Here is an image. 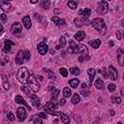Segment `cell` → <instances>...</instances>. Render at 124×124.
Here are the masks:
<instances>
[{"label":"cell","mask_w":124,"mask_h":124,"mask_svg":"<svg viewBox=\"0 0 124 124\" xmlns=\"http://www.w3.org/2000/svg\"><path fill=\"white\" fill-rule=\"evenodd\" d=\"M91 25H92L97 31H99L102 35H105V34H106L107 27H106V24H105L103 19H100V18L94 19L93 20H91Z\"/></svg>","instance_id":"cell-1"},{"label":"cell","mask_w":124,"mask_h":124,"mask_svg":"<svg viewBox=\"0 0 124 124\" xmlns=\"http://www.w3.org/2000/svg\"><path fill=\"white\" fill-rule=\"evenodd\" d=\"M29 76H30V73L27 70V68H25V67L20 68L18 73H17V78L22 85H24V84H26V82H27Z\"/></svg>","instance_id":"cell-2"},{"label":"cell","mask_w":124,"mask_h":124,"mask_svg":"<svg viewBox=\"0 0 124 124\" xmlns=\"http://www.w3.org/2000/svg\"><path fill=\"white\" fill-rule=\"evenodd\" d=\"M27 84H28V86L33 90V92H38L39 91L40 84H39L37 78L33 74H30V76L28 78V80H27Z\"/></svg>","instance_id":"cell-3"},{"label":"cell","mask_w":124,"mask_h":124,"mask_svg":"<svg viewBox=\"0 0 124 124\" xmlns=\"http://www.w3.org/2000/svg\"><path fill=\"white\" fill-rule=\"evenodd\" d=\"M108 10H109V5H108V2L107 1H104V0H103V1H100L98 3L97 11H98L99 14L105 15V14H107Z\"/></svg>","instance_id":"cell-4"},{"label":"cell","mask_w":124,"mask_h":124,"mask_svg":"<svg viewBox=\"0 0 124 124\" xmlns=\"http://www.w3.org/2000/svg\"><path fill=\"white\" fill-rule=\"evenodd\" d=\"M74 53H78V54H87L88 53V49L86 48L85 45H78L76 49L74 50Z\"/></svg>","instance_id":"cell-5"},{"label":"cell","mask_w":124,"mask_h":124,"mask_svg":"<svg viewBox=\"0 0 124 124\" xmlns=\"http://www.w3.org/2000/svg\"><path fill=\"white\" fill-rule=\"evenodd\" d=\"M37 49H38V52H39V53L41 55H45L48 52V51H49V47H48V45L45 42H42V43L38 44Z\"/></svg>","instance_id":"cell-6"},{"label":"cell","mask_w":124,"mask_h":124,"mask_svg":"<svg viewBox=\"0 0 124 124\" xmlns=\"http://www.w3.org/2000/svg\"><path fill=\"white\" fill-rule=\"evenodd\" d=\"M17 115L20 121H23L26 118V111L23 107H20L17 110Z\"/></svg>","instance_id":"cell-7"},{"label":"cell","mask_w":124,"mask_h":124,"mask_svg":"<svg viewBox=\"0 0 124 124\" xmlns=\"http://www.w3.org/2000/svg\"><path fill=\"white\" fill-rule=\"evenodd\" d=\"M21 30H22V27H21V24L20 22H14L13 23V25L11 27V31H12V33L14 35L20 34L21 32Z\"/></svg>","instance_id":"cell-8"},{"label":"cell","mask_w":124,"mask_h":124,"mask_svg":"<svg viewBox=\"0 0 124 124\" xmlns=\"http://www.w3.org/2000/svg\"><path fill=\"white\" fill-rule=\"evenodd\" d=\"M89 23V20H87V18H82V19H75V24L78 27H81L87 25Z\"/></svg>","instance_id":"cell-9"},{"label":"cell","mask_w":124,"mask_h":124,"mask_svg":"<svg viewBox=\"0 0 124 124\" xmlns=\"http://www.w3.org/2000/svg\"><path fill=\"white\" fill-rule=\"evenodd\" d=\"M117 62L120 66H124V50H117Z\"/></svg>","instance_id":"cell-10"},{"label":"cell","mask_w":124,"mask_h":124,"mask_svg":"<svg viewBox=\"0 0 124 124\" xmlns=\"http://www.w3.org/2000/svg\"><path fill=\"white\" fill-rule=\"evenodd\" d=\"M24 59H25V57H24V52L20 51L18 52L17 56H16V59H15L16 60V63L17 64H22L23 61H24Z\"/></svg>","instance_id":"cell-11"},{"label":"cell","mask_w":124,"mask_h":124,"mask_svg":"<svg viewBox=\"0 0 124 124\" xmlns=\"http://www.w3.org/2000/svg\"><path fill=\"white\" fill-rule=\"evenodd\" d=\"M109 73H110V77H111V79H113V80L117 79L118 74H117L116 69H115L113 66H111H111L109 67Z\"/></svg>","instance_id":"cell-12"},{"label":"cell","mask_w":124,"mask_h":124,"mask_svg":"<svg viewBox=\"0 0 124 124\" xmlns=\"http://www.w3.org/2000/svg\"><path fill=\"white\" fill-rule=\"evenodd\" d=\"M15 101H16V103H18V104H21V105L25 106L29 111H31V110H32V109L29 107V105L24 101V99H23L20 95H17V96H16V98H15Z\"/></svg>","instance_id":"cell-13"},{"label":"cell","mask_w":124,"mask_h":124,"mask_svg":"<svg viewBox=\"0 0 124 124\" xmlns=\"http://www.w3.org/2000/svg\"><path fill=\"white\" fill-rule=\"evenodd\" d=\"M91 14V10L89 8H85V9H82V10H79L78 11V15L79 16H82V18H87L90 16Z\"/></svg>","instance_id":"cell-14"},{"label":"cell","mask_w":124,"mask_h":124,"mask_svg":"<svg viewBox=\"0 0 124 124\" xmlns=\"http://www.w3.org/2000/svg\"><path fill=\"white\" fill-rule=\"evenodd\" d=\"M50 90H51V93H52V101L56 102L57 96L59 94V90L55 87H50Z\"/></svg>","instance_id":"cell-15"},{"label":"cell","mask_w":124,"mask_h":124,"mask_svg":"<svg viewBox=\"0 0 124 124\" xmlns=\"http://www.w3.org/2000/svg\"><path fill=\"white\" fill-rule=\"evenodd\" d=\"M12 46H15L14 42H12L11 40H5V42H4V51L6 52H9L11 51V47Z\"/></svg>","instance_id":"cell-16"},{"label":"cell","mask_w":124,"mask_h":124,"mask_svg":"<svg viewBox=\"0 0 124 124\" xmlns=\"http://www.w3.org/2000/svg\"><path fill=\"white\" fill-rule=\"evenodd\" d=\"M22 23H23V26L26 29H29L31 27V20H30V17L29 16H25L24 18H22Z\"/></svg>","instance_id":"cell-17"},{"label":"cell","mask_w":124,"mask_h":124,"mask_svg":"<svg viewBox=\"0 0 124 124\" xmlns=\"http://www.w3.org/2000/svg\"><path fill=\"white\" fill-rule=\"evenodd\" d=\"M52 20L55 23V25H57V26H62V25H64L65 24V20H61V19H59L58 17H56V16H54V17H52Z\"/></svg>","instance_id":"cell-18"},{"label":"cell","mask_w":124,"mask_h":124,"mask_svg":"<svg viewBox=\"0 0 124 124\" xmlns=\"http://www.w3.org/2000/svg\"><path fill=\"white\" fill-rule=\"evenodd\" d=\"M85 38V32H84V31H78V33H76L74 35V39H76L78 41H82Z\"/></svg>","instance_id":"cell-19"},{"label":"cell","mask_w":124,"mask_h":124,"mask_svg":"<svg viewBox=\"0 0 124 124\" xmlns=\"http://www.w3.org/2000/svg\"><path fill=\"white\" fill-rule=\"evenodd\" d=\"M29 98L31 99V103H32L35 107H40V100H39L38 96H36L35 94H32Z\"/></svg>","instance_id":"cell-20"},{"label":"cell","mask_w":124,"mask_h":124,"mask_svg":"<svg viewBox=\"0 0 124 124\" xmlns=\"http://www.w3.org/2000/svg\"><path fill=\"white\" fill-rule=\"evenodd\" d=\"M89 45L93 48V49H98L101 45V40L100 39H96L93 41H89Z\"/></svg>","instance_id":"cell-21"},{"label":"cell","mask_w":124,"mask_h":124,"mask_svg":"<svg viewBox=\"0 0 124 124\" xmlns=\"http://www.w3.org/2000/svg\"><path fill=\"white\" fill-rule=\"evenodd\" d=\"M87 74L89 75V78H90V85H92V82H93V78H94V77H95V75H96V71H95V69L94 68H89L88 70H87Z\"/></svg>","instance_id":"cell-22"},{"label":"cell","mask_w":124,"mask_h":124,"mask_svg":"<svg viewBox=\"0 0 124 124\" xmlns=\"http://www.w3.org/2000/svg\"><path fill=\"white\" fill-rule=\"evenodd\" d=\"M20 89H21V90H22V91H23V92H24L28 97H30V96L32 95V91H33V90H32L30 87L28 88L26 85H21V86H20Z\"/></svg>","instance_id":"cell-23"},{"label":"cell","mask_w":124,"mask_h":124,"mask_svg":"<svg viewBox=\"0 0 124 124\" xmlns=\"http://www.w3.org/2000/svg\"><path fill=\"white\" fill-rule=\"evenodd\" d=\"M95 87L97 88V89H99V90H102V89H104V82H103V80L101 79V78H98V79H96V81H95Z\"/></svg>","instance_id":"cell-24"},{"label":"cell","mask_w":124,"mask_h":124,"mask_svg":"<svg viewBox=\"0 0 124 124\" xmlns=\"http://www.w3.org/2000/svg\"><path fill=\"white\" fill-rule=\"evenodd\" d=\"M69 85H70L73 88H77V87L78 86V85H79V80H78V78H72V79L69 80Z\"/></svg>","instance_id":"cell-25"},{"label":"cell","mask_w":124,"mask_h":124,"mask_svg":"<svg viewBox=\"0 0 124 124\" xmlns=\"http://www.w3.org/2000/svg\"><path fill=\"white\" fill-rule=\"evenodd\" d=\"M2 81H3V87H4V89H5V90H9V88H10V84H9L7 78H6L4 75H2Z\"/></svg>","instance_id":"cell-26"},{"label":"cell","mask_w":124,"mask_h":124,"mask_svg":"<svg viewBox=\"0 0 124 124\" xmlns=\"http://www.w3.org/2000/svg\"><path fill=\"white\" fill-rule=\"evenodd\" d=\"M41 6H42V8L45 9V10L49 9L50 6H51L50 0H42V1H41Z\"/></svg>","instance_id":"cell-27"},{"label":"cell","mask_w":124,"mask_h":124,"mask_svg":"<svg viewBox=\"0 0 124 124\" xmlns=\"http://www.w3.org/2000/svg\"><path fill=\"white\" fill-rule=\"evenodd\" d=\"M68 6L72 10H76L77 6H78V1H77V0H70V1L68 2Z\"/></svg>","instance_id":"cell-28"},{"label":"cell","mask_w":124,"mask_h":124,"mask_svg":"<svg viewBox=\"0 0 124 124\" xmlns=\"http://www.w3.org/2000/svg\"><path fill=\"white\" fill-rule=\"evenodd\" d=\"M77 46H78V45H76V43L74 42V41L71 40V41H70V48L68 49V52H69L70 53H74V50L76 49Z\"/></svg>","instance_id":"cell-29"},{"label":"cell","mask_w":124,"mask_h":124,"mask_svg":"<svg viewBox=\"0 0 124 124\" xmlns=\"http://www.w3.org/2000/svg\"><path fill=\"white\" fill-rule=\"evenodd\" d=\"M44 72L48 75V78H50L51 79L55 78V75H54V73H53V72H52L51 70H49V69H44Z\"/></svg>","instance_id":"cell-30"},{"label":"cell","mask_w":124,"mask_h":124,"mask_svg":"<svg viewBox=\"0 0 124 124\" xmlns=\"http://www.w3.org/2000/svg\"><path fill=\"white\" fill-rule=\"evenodd\" d=\"M60 118H61V120H62V122L63 123H65V124H67V123H69L70 122V118H69V116H67L66 114H64V113H60Z\"/></svg>","instance_id":"cell-31"},{"label":"cell","mask_w":124,"mask_h":124,"mask_svg":"<svg viewBox=\"0 0 124 124\" xmlns=\"http://www.w3.org/2000/svg\"><path fill=\"white\" fill-rule=\"evenodd\" d=\"M63 95H64L65 98H69V97L72 95V91L70 90V88L65 87V88L63 89Z\"/></svg>","instance_id":"cell-32"},{"label":"cell","mask_w":124,"mask_h":124,"mask_svg":"<svg viewBox=\"0 0 124 124\" xmlns=\"http://www.w3.org/2000/svg\"><path fill=\"white\" fill-rule=\"evenodd\" d=\"M70 73H71V74H73V75L78 76V75H79V74H80V70H79L78 68H77V67H73V68H71V69H70Z\"/></svg>","instance_id":"cell-33"},{"label":"cell","mask_w":124,"mask_h":124,"mask_svg":"<svg viewBox=\"0 0 124 124\" xmlns=\"http://www.w3.org/2000/svg\"><path fill=\"white\" fill-rule=\"evenodd\" d=\"M79 101H80L79 96H78V94H74V96H73V98H72V103H73L74 105H76V104L79 103Z\"/></svg>","instance_id":"cell-34"},{"label":"cell","mask_w":124,"mask_h":124,"mask_svg":"<svg viewBox=\"0 0 124 124\" xmlns=\"http://www.w3.org/2000/svg\"><path fill=\"white\" fill-rule=\"evenodd\" d=\"M9 8H11L10 3H3V2H1V9L3 11H7Z\"/></svg>","instance_id":"cell-35"},{"label":"cell","mask_w":124,"mask_h":124,"mask_svg":"<svg viewBox=\"0 0 124 124\" xmlns=\"http://www.w3.org/2000/svg\"><path fill=\"white\" fill-rule=\"evenodd\" d=\"M89 59V56H87V54H81V56L78 57V61L79 62H84L85 60H88Z\"/></svg>","instance_id":"cell-36"},{"label":"cell","mask_w":124,"mask_h":124,"mask_svg":"<svg viewBox=\"0 0 124 124\" xmlns=\"http://www.w3.org/2000/svg\"><path fill=\"white\" fill-rule=\"evenodd\" d=\"M59 73H60V75L63 76V77H67V76H68V70L65 69V68H60V69H59Z\"/></svg>","instance_id":"cell-37"},{"label":"cell","mask_w":124,"mask_h":124,"mask_svg":"<svg viewBox=\"0 0 124 124\" xmlns=\"http://www.w3.org/2000/svg\"><path fill=\"white\" fill-rule=\"evenodd\" d=\"M59 45L63 48V47H65V45H66V39L64 38V37H60L59 38Z\"/></svg>","instance_id":"cell-38"},{"label":"cell","mask_w":124,"mask_h":124,"mask_svg":"<svg viewBox=\"0 0 124 124\" xmlns=\"http://www.w3.org/2000/svg\"><path fill=\"white\" fill-rule=\"evenodd\" d=\"M111 101L114 104H120L121 103V98L120 97H112L111 98Z\"/></svg>","instance_id":"cell-39"},{"label":"cell","mask_w":124,"mask_h":124,"mask_svg":"<svg viewBox=\"0 0 124 124\" xmlns=\"http://www.w3.org/2000/svg\"><path fill=\"white\" fill-rule=\"evenodd\" d=\"M0 18H1V22H2V24L6 22V20H7V16H6L5 14H1V15H0Z\"/></svg>","instance_id":"cell-40"},{"label":"cell","mask_w":124,"mask_h":124,"mask_svg":"<svg viewBox=\"0 0 124 124\" xmlns=\"http://www.w3.org/2000/svg\"><path fill=\"white\" fill-rule=\"evenodd\" d=\"M101 73L103 74V76H104V78H109V76H110V73L108 74V73H107V70H106L105 68H104L103 70H101Z\"/></svg>","instance_id":"cell-41"},{"label":"cell","mask_w":124,"mask_h":124,"mask_svg":"<svg viewBox=\"0 0 124 124\" xmlns=\"http://www.w3.org/2000/svg\"><path fill=\"white\" fill-rule=\"evenodd\" d=\"M115 88H116V86H115L113 84H111V85H108V89H109L110 91H111V92H112V91H114V90H115Z\"/></svg>","instance_id":"cell-42"},{"label":"cell","mask_w":124,"mask_h":124,"mask_svg":"<svg viewBox=\"0 0 124 124\" xmlns=\"http://www.w3.org/2000/svg\"><path fill=\"white\" fill-rule=\"evenodd\" d=\"M7 116H8V118H9L11 121H14V120H15V115L13 114V112L9 111V112L7 113Z\"/></svg>","instance_id":"cell-43"},{"label":"cell","mask_w":124,"mask_h":124,"mask_svg":"<svg viewBox=\"0 0 124 124\" xmlns=\"http://www.w3.org/2000/svg\"><path fill=\"white\" fill-rule=\"evenodd\" d=\"M33 122H34L35 124H43V121H42V119L40 118V116H39V118L34 119V120H33Z\"/></svg>","instance_id":"cell-44"},{"label":"cell","mask_w":124,"mask_h":124,"mask_svg":"<svg viewBox=\"0 0 124 124\" xmlns=\"http://www.w3.org/2000/svg\"><path fill=\"white\" fill-rule=\"evenodd\" d=\"M24 57H25L26 60H29V58H30V52L28 51H25L24 52Z\"/></svg>","instance_id":"cell-45"},{"label":"cell","mask_w":124,"mask_h":124,"mask_svg":"<svg viewBox=\"0 0 124 124\" xmlns=\"http://www.w3.org/2000/svg\"><path fill=\"white\" fill-rule=\"evenodd\" d=\"M39 116H40L41 118H47V115H46V113H44V112H40V113H39Z\"/></svg>","instance_id":"cell-46"},{"label":"cell","mask_w":124,"mask_h":124,"mask_svg":"<svg viewBox=\"0 0 124 124\" xmlns=\"http://www.w3.org/2000/svg\"><path fill=\"white\" fill-rule=\"evenodd\" d=\"M80 93L84 95V96H88V95H89V92H88V91H85V90H81Z\"/></svg>","instance_id":"cell-47"},{"label":"cell","mask_w":124,"mask_h":124,"mask_svg":"<svg viewBox=\"0 0 124 124\" xmlns=\"http://www.w3.org/2000/svg\"><path fill=\"white\" fill-rule=\"evenodd\" d=\"M65 102H66L65 99H60V100H59V106H63V105L65 104Z\"/></svg>","instance_id":"cell-48"},{"label":"cell","mask_w":124,"mask_h":124,"mask_svg":"<svg viewBox=\"0 0 124 124\" xmlns=\"http://www.w3.org/2000/svg\"><path fill=\"white\" fill-rule=\"evenodd\" d=\"M116 35H117L118 40H121V36H120V32L119 31H116Z\"/></svg>","instance_id":"cell-49"},{"label":"cell","mask_w":124,"mask_h":124,"mask_svg":"<svg viewBox=\"0 0 124 124\" xmlns=\"http://www.w3.org/2000/svg\"><path fill=\"white\" fill-rule=\"evenodd\" d=\"M120 93H121V96H122V97H124V88H121Z\"/></svg>","instance_id":"cell-50"},{"label":"cell","mask_w":124,"mask_h":124,"mask_svg":"<svg viewBox=\"0 0 124 124\" xmlns=\"http://www.w3.org/2000/svg\"><path fill=\"white\" fill-rule=\"evenodd\" d=\"M2 2H3V3H10L11 0H2Z\"/></svg>","instance_id":"cell-51"},{"label":"cell","mask_w":124,"mask_h":124,"mask_svg":"<svg viewBox=\"0 0 124 124\" xmlns=\"http://www.w3.org/2000/svg\"><path fill=\"white\" fill-rule=\"evenodd\" d=\"M39 1V0H30V2L31 3H33V4H35V3H37Z\"/></svg>","instance_id":"cell-52"},{"label":"cell","mask_w":124,"mask_h":124,"mask_svg":"<svg viewBox=\"0 0 124 124\" xmlns=\"http://www.w3.org/2000/svg\"><path fill=\"white\" fill-rule=\"evenodd\" d=\"M75 119H76V121H78V122H80V119L78 117V115H75Z\"/></svg>","instance_id":"cell-53"},{"label":"cell","mask_w":124,"mask_h":124,"mask_svg":"<svg viewBox=\"0 0 124 124\" xmlns=\"http://www.w3.org/2000/svg\"><path fill=\"white\" fill-rule=\"evenodd\" d=\"M54 14H55V15L59 14V10H58V9H55V10H54Z\"/></svg>","instance_id":"cell-54"},{"label":"cell","mask_w":124,"mask_h":124,"mask_svg":"<svg viewBox=\"0 0 124 124\" xmlns=\"http://www.w3.org/2000/svg\"><path fill=\"white\" fill-rule=\"evenodd\" d=\"M81 86H82V88H86V85L85 84H82Z\"/></svg>","instance_id":"cell-55"},{"label":"cell","mask_w":124,"mask_h":124,"mask_svg":"<svg viewBox=\"0 0 124 124\" xmlns=\"http://www.w3.org/2000/svg\"><path fill=\"white\" fill-rule=\"evenodd\" d=\"M113 46V42H112V41H111V42H110V47H112Z\"/></svg>","instance_id":"cell-56"},{"label":"cell","mask_w":124,"mask_h":124,"mask_svg":"<svg viewBox=\"0 0 124 124\" xmlns=\"http://www.w3.org/2000/svg\"><path fill=\"white\" fill-rule=\"evenodd\" d=\"M60 48H61V46H60V45H59V46H56V48H55V49H56V50H59V49H60Z\"/></svg>","instance_id":"cell-57"},{"label":"cell","mask_w":124,"mask_h":124,"mask_svg":"<svg viewBox=\"0 0 124 124\" xmlns=\"http://www.w3.org/2000/svg\"><path fill=\"white\" fill-rule=\"evenodd\" d=\"M121 24H122V26H123V27H124V20H122V22H121Z\"/></svg>","instance_id":"cell-58"},{"label":"cell","mask_w":124,"mask_h":124,"mask_svg":"<svg viewBox=\"0 0 124 124\" xmlns=\"http://www.w3.org/2000/svg\"><path fill=\"white\" fill-rule=\"evenodd\" d=\"M123 38H124V33H123Z\"/></svg>","instance_id":"cell-59"}]
</instances>
